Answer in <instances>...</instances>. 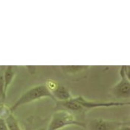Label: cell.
<instances>
[{
    "label": "cell",
    "instance_id": "1",
    "mask_svg": "<svg viewBox=\"0 0 130 130\" xmlns=\"http://www.w3.org/2000/svg\"><path fill=\"white\" fill-rule=\"evenodd\" d=\"M129 101L128 102H94L85 99L82 96L71 98L70 100L63 102L57 101L56 103L55 111L64 110L69 111L71 114L74 113H82L87 111L89 109H97V108H109V107H117L126 105H129Z\"/></svg>",
    "mask_w": 130,
    "mask_h": 130
},
{
    "label": "cell",
    "instance_id": "2",
    "mask_svg": "<svg viewBox=\"0 0 130 130\" xmlns=\"http://www.w3.org/2000/svg\"><path fill=\"white\" fill-rule=\"evenodd\" d=\"M45 98H50L56 103V100L45 85H38L34 86L22 94V96L15 102V103L10 107V110L12 113H13L14 111L22 105H25Z\"/></svg>",
    "mask_w": 130,
    "mask_h": 130
},
{
    "label": "cell",
    "instance_id": "3",
    "mask_svg": "<svg viewBox=\"0 0 130 130\" xmlns=\"http://www.w3.org/2000/svg\"><path fill=\"white\" fill-rule=\"evenodd\" d=\"M69 126H78L85 127L86 124L76 120L74 115L69 111L57 110L55 111V112L52 115L51 119L46 129L60 130Z\"/></svg>",
    "mask_w": 130,
    "mask_h": 130
},
{
    "label": "cell",
    "instance_id": "4",
    "mask_svg": "<svg viewBox=\"0 0 130 130\" xmlns=\"http://www.w3.org/2000/svg\"><path fill=\"white\" fill-rule=\"evenodd\" d=\"M120 80L113 87L112 93L117 98H129L130 96V80L124 73V66L120 67L119 71Z\"/></svg>",
    "mask_w": 130,
    "mask_h": 130
},
{
    "label": "cell",
    "instance_id": "5",
    "mask_svg": "<svg viewBox=\"0 0 130 130\" xmlns=\"http://www.w3.org/2000/svg\"><path fill=\"white\" fill-rule=\"evenodd\" d=\"M125 123V122L118 120H106L97 118L89 122V130H118Z\"/></svg>",
    "mask_w": 130,
    "mask_h": 130
},
{
    "label": "cell",
    "instance_id": "6",
    "mask_svg": "<svg viewBox=\"0 0 130 130\" xmlns=\"http://www.w3.org/2000/svg\"><path fill=\"white\" fill-rule=\"evenodd\" d=\"M51 92L53 97L54 98V99L56 100V103L57 101L59 102L67 101L72 98L69 89L63 85L57 84V86Z\"/></svg>",
    "mask_w": 130,
    "mask_h": 130
},
{
    "label": "cell",
    "instance_id": "7",
    "mask_svg": "<svg viewBox=\"0 0 130 130\" xmlns=\"http://www.w3.org/2000/svg\"><path fill=\"white\" fill-rule=\"evenodd\" d=\"M14 76H15V71L13 70V67L11 66H5L4 70L3 79H4V90L6 94H7L8 89L11 84V83L13 82Z\"/></svg>",
    "mask_w": 130,
    "mask_h": 130
},
{
    "label": "cell",
    "instance_id": "8",
    "mask_svg": "<svg viewBox=\"0 0 130 130\" xmlns=\"http://www.w3.org/2000/svg\"><path fill=\"white\" fill-rule=\"evenodd\" d=\"M60 68L62 71L69 74H75L77 73H80L83 71L86 70L89 68V66H60Z\"/></svg>",
    "mask_w": 130,
    "mask_h": 130
},
{
    "label": "cell",
    "instance_id": "9",
    "mask_svg": "<svg viewBox=\"0 0 130 130\" xmlns=\"http://www.w3.org/2000/svg\"><path fill=\"white\" fill-rule=\"evenodd\" d=\"M6 125L9 130H22L20 125L19 121L14 116L13 113L10 114L5 119Z\"/></svg>",
    "mask_w": 130,
    "mask_h": 130
},
{
    "label": "cell",
    "instance_id": "10",
    "mask_svg": "<svg viewBox=\"0 0 130 130\" xmlns=\"http://www.w3.org/2000/svg\"><path fill=\"white\" fill-rule=\"evenodd\" d=\"M5 66H0V106L4 104V102L6 98V94L4 90V70Z\"/></svg>",
    "mask_w": 130,
    "mask_h": 130
},
{
    "label": "cell",
    "instance_id": "11",
    "mask_svg": "<svg viewBox=\"0 0 130 130\" xmlns=\"http://www.w3.org/2000/svg\"><path fill=\"white\" fill-rule=\"evenodd\" d=\"M12 112L10 111V108L7 107L5 104L0 106V118L5 119Z\"/></svg>",
    "mask_w": 130,
    "mask_h": 130
},
{
    "label": "cell",
    "instance_id": "12",
    "mask_svg": "<svg viewBox=\"0 0 130 130\" xmlns=\"http://www.w3.org/2000/svg\"><path fill=\"white\" fill-rule=\"evenodd\" d=\"M0 130H9L6 125L5 120L2 118H0Z\"/></svg>",
    "mask_w": 130,
    "mask_h": 130
},
{
    "label": "cell",
    "instance_id": "13",
    "mask_svg": "<svg viewBox=\"0 0 130 130\" xmlns=\"http://www.w3.org/2000/svg\"><path fill=\"white\" fill-rule=\"evenodd\" d=\"M118 130H130L129 124H126V123L123 125H122Z\"/></svg>",
    "mask_w": 130,
    "mask_h": 130
},
{
    "label": "cell",
    "instance_id": "14",
    "mask_svg": "<svg viewBox=\"0 0 130 130\" xmlns=\"http://www.w3.org/2000/svg\"><path fill=\"white\" fill-rule=\"evenodd\" d=\"M36 66H27V68L28 69V71L30 72V74H34L35 72H36V71L37 70H33V69H34Z\"/></svg>",
    "mask_w": 130,
    "mask_h": 130
},
{
    "label": "cell",
    "instance_id": "15",
    "mask_svg": "<svg viewBox=\"0 0 130 130\" xmlns=\"http://www.w3.org/2000/svg\"><path fill=\"white\" fill-rule=\"evenodd\" d=\"M37 130H47V129H46L45 128H44V127H43V128H40V129H37Z\"/></svg>",
    "mask_w": 130,
    "mask_h": 130
}]
</instances>
